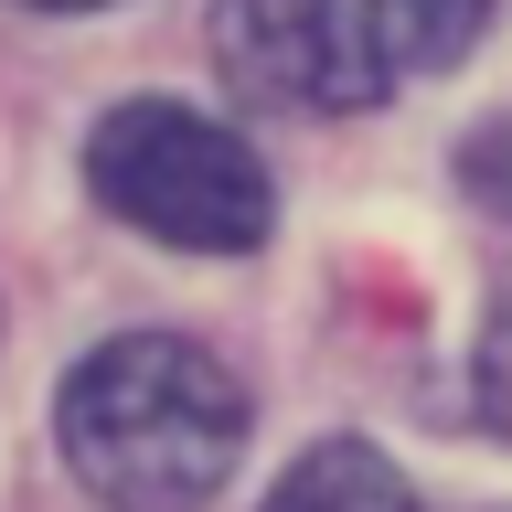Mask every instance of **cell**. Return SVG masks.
<instances>
[{
	"mask_svg": "<svg viewBox=\"0 0 512 512\" xmlns=\"http://www.w3.org/2000/svg\"><path fill=\"white\" fill-rule=\"evenodd\" d=\"M480 22H491V0H363L384 86H395V75H448V64L480 43Z\"/></svg>",
	"mask_w": 512,
	"mask_h": 512,
	"instance_id": "5",
	"label": "cell"
},
{
	"mask_svg": "<svg viewBox=\"0 0 512 512\" xmlns=\"http://www.w3.org/2000/svg\"><path fill=\"white\" fill-rule=\"evenodd\" d=\"M86 192L118 224H139V235H160V246H182V256H246L278 224L267 160L235 128H214L203 107H171V96H128V107L96 118Z\"/></svg>",
	"mask_w": 512,
	"mask_h": 512,
	"instance_id": "2",
	"label": "cell"
},
{
	"mask_svg": "<svg viewBox=\"0 0 512 512\" xmlns=\"http://www.w3.org/2000/svg\"><path fill=\"white\" fill-rule=\"evenodd\" d=\"M267 512H416V491H406V470H395L384 448L320 438V448L288 459V480L267 491Z\"/></svg>",
	"mask_w": 512,
	"mask_h": 512,
	"instance_id": "4",
	"label": "cell"
},
{
	"mask_svg": "<svg viewBox=\"0 0 512 512\" xmlns=\"http://www.w3.org/2000/svg\"><path fill=\"white\" fill-rule=\"evenodd\" d=\"M214 64L246 107L288 118H342L384 96L363 0H214Z\"/></svg>",
	"mask_w": 512,
	"mask_h": 512,
	"instance_id": "3",
	"label": "cell"
},
{
	"mask_svg": "<svg viewBox=\"0 0 512 512\" xmlns=\"http://www.w3.org/2000/svg\"><path fill=\"white\" fill-rule=\"evenodd\" d=\"M480 416L512 438V299L491 310V331H480Z\"/></svg>",
	"mask_w": 512,
	"mask_h": 512,
	"instance_id": "7",
	"label": "cell"
},
{
	"mask_svg": "<svg viewBox=\"0 0 512 512\" xmlns=\"http://www.w3.org/2000/svg\"><path fill=\"white\" fill-rule=\"evenodd\" d=\"M54 438L107 512H203L246 459V384L182 331H118L64 374Z\"/></svg>",
	"mask_w": 512,
	"mask_h": 512,
	"instance_id": "1",
	"label": "cell"
},
{
	"mask_svg": "<svg viewBox=\"0 0 512 512\" xmlns=\"http://www.w3.org/2000/svg\"><path fill=\"white\" fill-rule=\"evenodd\" d=\"M22 11H118V0H22Z\"/></svg>",
	"mask_w": 512,
	"mask_h": 512,
	"instance_id": "8",
	"label": "cell"
},
{
	"mask_svg": "<svg viewBox=\"0 0 512 512\" xmlns=\"http://www.w3.org/2000/svg\"><path fill=\"white\" fill-rule=\"evenodd\" d=\"M459 182H470L491 214H512V118L470 128V150H459Z\"/></svg>",
	"mask_w": 512,
	"mask_h": 512,
	"instance_id": "6",
	"label": "cell"
}]
</instances>
